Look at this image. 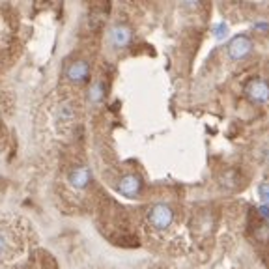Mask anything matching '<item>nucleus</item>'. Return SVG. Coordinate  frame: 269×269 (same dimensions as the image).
I'll return each instance as SVG.
<instances>
[{
	"mask_svg": "<svg viewBox=\"0 0 269 269\" xmlns=\"http://www.w3.org/2000/svg\"><path fill=\"white\" fill-rule=\"evenodd\" d=\"M150 224L157 230H164L172 224V219H174V213L166 204H156L148 213Z\"/></svg>",
	"mask_w": 269,
	"mask_h": 269,
	"instance_id": "nucleus-1",
	"label": "nucleus"
},
{
	"mask_svg": "<svg viewBox=\"0 0 269 269\" xmlns=\"http://www.w3.org/2000/svg\"><path fill=\"white\" fill-rule=\"evenodd\" d=\"M247 98L256 105H268L269 103V84L262 78L250 80L247 86Z\"/></svg>",
	"mask_w": 269,
	"mask_h": 269,
	"instance_id": "nucleus-2",
	"label": "nucleus"
},
{
	"mask_svg": "<svg viewBox=\"0 0 269 269\" xmlns=\"http://www.w3.org/2000/svg\"><path fill=\"white\" fill-rule=\"evenodd\" d=\"M250 50H252V42L243 34L232 38V42L228 43V56L232 60H243Z\"/></svg>",
	"mask_w": 269,
	"mask_h": 269,
	"instance_id": "nucleus-3",
	"label": "nucleus"
},
{
	"mask_svg": "<svg viewBox=\"0 0 269 269\" xmlns=\"http://www.w3.org/2000/svg\"><path fill=\"white\" fill-rule=\"evenodd\" d=\"M88 77H90V66L86 64L84 60H77V62L70 64V68H68V78L70 80L82 84L88 80Z\"/></svg>",
	"mask_w": 269,
	"mask_h": 269,
	"instance_id": "nucleus-4",
	"label": "nucleus"
},
{
	"mask_svg": "<svg viewBox=\"0 0 269 269\" xmlns=\"http://www.w3.org/2000/svg\"><path fill=\"white\" fill-rule=\"evenodd\" d=\"M140 187H142L140 178L134 176V174H128V176H124L122 178L120 185H118V189H120L122 194H124V196H129V198L136 196L138 191H140Z\"/></svg>",
	"mask_w": 269,
	"mask_h": 269,
	"instance_id": "nucleus-5",
	"label": "nucleus"
},
{
	"mask_svg": "<svg viewBox=\"0 0 269 269\" xmlns=\"http://www.w3.org/2000/svg\"><path fill=\"white\" fill-rule=\"evenodd\" d=\"M110 42H112L114 47H126L131 42V30L124 24H116L110 30Z\"/></svg>",
	"mask_w": 269,
	"mask_h": 269,
	"instance_id": "nucleus-6",
	"label": "nucleus"
},
{
	"mask_svg": "<svg viewBox=\"0 0 269 269\" xmlns=\"http://www.w3.org/2000/svg\"><path fill=\"white\" fill-rule=\"evenodd\" d=\"M70 182L73 187L84 189L86 185H88V182H90V170L86 168V166H77V168H73L70 174Z\"/></svg>",
	"mask_w": 269,
	"mask_h": 269,
	"instance_id": "nucleus-7",
	"label": "nucleus"
},
{
	"mask_svg": "<svg viewBox=\"0 0 269 269\" xmlns=\"http://www.w3.org/2000/svg\"><path fill=\"white\" fill-rule=\"evenodd\" d=\"M105 86L101 84V82H96V84L92 86V92H90V100L94 101V103H98V101L103 100V96H105Z\"/></svg>",
	"mask_w": 269,
	"mask_h": 269,
	"instance_id": "nucleus-8",
	"label": "nucleus"
},
{
	"mask_svg": "<svg viewBox=\"0 0 269 269\" xmlns=\"http://www.w3.org/2000/svg\"><path fill=\"white\" fill-rule=\"evenodd\" d=\"M258 194L262 198V204L269 206V182H262V184L258 185Z\"/></svg>",
	"mask_w": 269,
	"mask_h": 269,
	"instance_id": "nucleus-9",
	"label": "nucleus"
},
{
	"mask_svg": "<svg viewBox=\"0 0 269 269\" xmlns=\"http://www.w3.org/2000/svg\"><path fill=\"white\" fill-rule=\"evenodd\" d=\"M8 252V234L4 230H0V258Z\"/></svg>",
	"mask_w": 269,
	"mask_h": 269,
	"instance_id": "nucleus-10",
	"label": "nucleus"
},
{
	"mask_svg": "<svg viewBox=\"0 0 269 269\" xmlns=\"http://www.w3.org/2000/svg\"><path fill=\"white\" fill-rule=\"evenodd\" d=\"M228 32V26L224 24V22H220V24H217V28H215V36L217 38H224Z\"/></svg>",
	"mask_w": 269,
	"mask_h": 269,
	"instance_id": "nucleus-11",
	"label": "nucleus"
},
{
	"mask_svg": "<svg viewBox=\"0 0 269 269\" xmlns=\"http://www.w3.org/2000/svg\"><path fill=\"white\" fill-rule=\"evenodd\" d=\"M260 215H262L264 219H269V206H260Z\"/></svg>",
	"mask_w": 269,
	"mask_h": 269,
	"instance_id": "nucleus-12",
	"label": "nucleus"
}]
</instances>
